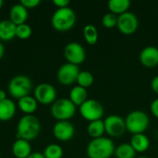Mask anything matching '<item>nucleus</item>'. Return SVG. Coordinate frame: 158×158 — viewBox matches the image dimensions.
I'll use <instances>...</instances> for the list:
<instances>
[{
	"instance_id": "nucleus-1",
	"label": "nucleus",
	"mask_w": 158,
	"mask_h": 158,
	"mask_svg": "<svg viewBox=\"0 0 158 158\" xmlns=\"http://www.w3.org/2000/svg\"><path fill=\"white\" fill-rule=\"evenodd\" d=\"M40 131L39 119L33 115H25L19 120L16 137L30 142L39 135Z\"/></svg>"
},
{
	"instance_id": "nucleus-2",
	"label": "nucleus",
	"mask_w": 158,
	"mask_h": 158,
	"mask_svg": "<svg viewBox=\"0 0 158 158\" xmlns=\"http://www.w3.org/2000/svg\"><path fill=\"white\" fill-rule=\"evenodd\" d=\"M115 145L111 139L100 137L93 139L87 146L88 158H110L115 154Z\"/></svg>"
},
{
	"instance_id": "nucleus-3",
	"label": "nucleus",
	"mask_w": 158,
	"mask_h": 158,
	"mask_svg": "<svg viewBox=\"0 0 158 158\" xmlns=\"http://www.w3.org/2000/svg\"><path fill=\"white\" fill-rule=\"evenodd\" d=\"M76 14L70 7L57 8L52 16L51 23L55 30L58 31H68L76 23Z\"/></svg>"
},
{
	"instance_id": "nucleus-4",
	"label": "nucleus",
	"mask_w": 158,
	"mask_h": 158,
	"mask_svg": "<svg viewBox=\"0 0 158 158\" xmlns=\"http://www.w3.org/2000/svg\"><path fill=\"white\" fill-rule=\"evenodd\" d=\"M125 123L127 131L134 135L143 133L148 129L150 118L145 112L142 110H133L127 115Z\"/></svg>"
},
{
	"instance_id": "nucleus-5",
	"label": "nucleus",
	"mask_w": 158,
	"mask_h": 158,
	"mask_svg": "<svg viewBox=\"0 0 158 158\" xmlns=\"http://www.w3.org/2000/svg\"><path fill=\"white\" fill-rule=\"evenodd\" d=\"M76 106L67 98L56 100L51 106L52 116L57 121H65L70 119L76 113Z\"/></svg>"
},
{
	"instance_id": "nucleus-6",
	"label": "nucleus",
	"mask_w": 158,
	"mask_h": 158,
	"mask_svg": "<svg viewBox=\"0 0 158 158\" xmlns=\"http://www.w3.org/2000/svg\"><path fill=\"white\" fill-rule=\"evenodd\" d=\"M31 80L24 75H18L11 79L8 83V92L14 98L20 99L24 96L29 95L31 89Z\"/></svg>"
},
{
	"instance_id": "nucleus-7",
	"label": "nucleus",
	"mask_w": 158,
	"mask_h": 158,
	"mask_svg": "<svg viewBox=\"0 0 158 158\" xmlns=\"http://www.w3.org/2000/svg\"><path fill=\"white\" fill-rule=\"evenodd\" d=\"M81 116L89 122L101 119L104 116V106L95 99H87L80 107Z\"/></svg>"
},
{
	"instance_id": "nucleus-8",
	"label": "nucleus",
	"mask_w": 158,
	"mask_h": 158,
	"mask_svg": "<svg viewBox=\"0 0 158 158\" xmlns=\"http://www.w3.org/2000/svg\"><path fill=\"white\" fill-rule=\"evenodd\" d=\"M64 56L68 63L78 66L85 61L86 52L81 44L77 42H71L65 46Z\"/></svg>"
},
{
	"instance_id": "nucleus-9",
	"label": "nucleus",
	"mask_w": 158,
	"mask_h": 158,
	"mask_svg": "<svg viewBox=\"0 0 158 158\" xmlns=\"http://www.w3.org/2000/svg\"><path fill=\"white\" fill-rule=\"evenodd\" d=\"M117 27L118 31L126 35L134 33L139 27V20L137 16L131 12L127 11L119 16H118V24Z\"/></svg>"
},
{
	"instance_id": "nucleus-10",
	"label": "nucleus",
	"mask_w": 158,
	"mask_h": 158,
	"mask_svg": "<svg viewBox=\"0 0 158 158\" xmlns=\"http://www.w3.org/2000/svg\"><path fill=\"white\" fill-rule=\"evenodd\" d=\"M104 123L106 132L111 137H120L127 131L125 118L118 115H110L106 117Z\"/></svg>"
},
{
	"instance_id": "nucleus-11",
	"label": "nucleus",
	"mask_w": 158,
	"mask_h": 158,
	"mask_svg": "<svg viewBox=\"0 0 158 158\" xmlns=\"http://www.w3.org/2000/svg\"><path fill=\"white\" fill-rule=\"evenodd\" d=\"M80 73L79 67L70 63L63 64L57 70V80L63 85H71L77 81Z\"/></svg>"
},
{
	"instance_id": "nucleus-12",
	"label": "nucleus",
	"mask_w": 158,
	"mask_h": 158,
	"mask_svg": "<svg viewBox=\"0 0 158 158\" xmlns=\"http://www.w3.org/2000/svg\"><path fill=\"white\" fill-rule=\"evenodd\" d=\"M34 98L43 105H50L56 101V88L49 83H41L34 90Z\"/></svg>"
},
{
	"instance_id": "nucleus-13",
	"label": "nucleus",
	"mask_w": 158,
	"mask_h": 158,
	"mask_svg": "<svg viewBox=\"0 0 158 158\" xmlns=\"http://www.w3.org/2000/svg\"><path fill=\"white\" fill-rule=\"evenodd\" d=\"M53 133L58 141L68 142L74 136L75 128L69 120L57 121L53 128Z\"/></svg>"
},
{
	"instance_id": "nucleus-14",
	"label": "nucleus",
	"mask_w": 158,
	"mask_h": 158,
	"mask_svg": "<svg viewBox=\"0 0 158 158\" xmlns=\"http://www.w3.org/2000/svg\"><path fill=\"white\" fill-rule=\"evenodd\" d=\"M140 62L145 68H155L158 65V48L156 46H146L140 53Z\"/></svg>"
},
{
	"instance_id": "nucleus-15",
	"label": "nucleus",
	"mask_w": 158,
	"mask_h": 158,
	"mask_svg": "<svg viewBox=\"0 0 158 158\" xmlns=\"http://www.w3.org/2000/svg\"><path fill=\"white\" fill-rule=\"evenodd\" d=\"M28 9L24 7L20 3L12 6L9 11L10 21H12L16 26L24 24L28 19Z\"/></svg>"
},
{
	"instance_id": "nucleus-16",
	"label": "nucleus",
	"mask_w": 158,
	"mask_h": 158,
	"mask_svg": "<svg viewBox=\"0 0 158 158\" xmlns=\"http://www.w3.org/2000/svg\"><path fill=\"white\" fill-rule=\"evenodd\" d=\"M12 153L17 158H27L31 154V147L28 141L18 139L12 146Z\"/></svg>"
},
{
	"instance_id": "nucleus-17",
	"label": "nucleus",
	"mask_w": 158,
	"mask_h": 158,
	"mask_svg": "<svg viewBox=\"0 0 158 158\" xmlns=\"http://www.w3.org/2000/svg\"><path fill=\"white\" fill-rule=\"evenodd\" d=\"M131 145L136 153L146 152L150 147V140L144 133L134 134L131 140Z\"/></svg>"
},
{
	"instance_id": "nucleus-18",
	"label": "nucleus",
	"mask_w": 158,
	"mask_h": 158,
	"mask_svg": "<svg viewBox=\"0 0 158 158\" xmlns=\"http://www.w3.org/2000/svg\"><path fill=\"white\" fill-rule=\"evenodd\" d=\"M16 114V105L11 99L6 98L0 102V120H10Z\"/></svg>"
},
{
	"instance_id": "nucleus-19",
	"label": "nucleus",
	"mask_w": 158,
	"mask_h": 158,
	"mask_svg": "<svg viewBox=\"0 0 158 158\" xmlns=\"http://www.w3.org/2000/svg\"><path fill=\"white\" fill-rule=\"evenodd\" d=\"M17 26L10 21V19H4L0 21V40L10 41L16 37Z\"/></svg>"
},
{
	"instance_id": "nucleus-20",
	"label": "nucleus",
	"mask_w": 158,
	"mask_h": 158,
	"mask_svg": "<svg viewBox=\"0 0 158 158\" xmlns=\"http://www.w3.org/2000/svg\"><path fill=\"white\" fill-rule=\"evenodd\" d=\"M18 105L19 109L23 113H25L26 115H32V113H34L37 109L38 102L34 97L27 95L19 99Z\"/></svg>"
},
{
	"instance_id": "nucleus-21",
	"label": "nucleus",
	"mask_w": 158,
	"mask_h": 158,
	"mask_svg": "<svg viewBox=\"0 0 158 158\" xmlns=\"http://www.w3.org/2000/svg\"><path fill=\"white\" fill-rule=\"evenodd\" d=\"M87 96L88 94L86 89L79 85L73 87L69 92V100L79 107L87 100Z\"/></svg>"
},
{
	"instance_id": "nucleus-22",
	"label": "nucleus",
	"mask_w": 158,
	"mask_h": 158,
	"mask_svg": "<svg viewBox=\"0 0 158 158\" xmlns=\"http://www.w3.org/2000/svg\"><path fill=\"white\" fill-rule=\"evenodd\" d=\"M87 132H88L89 136L92 137L93 139H97V138L103 137V135L106 133L104 120L98 119V120L89 122V125L87 127Z\"/></svg>"
},
{
	"instance_id": "nucleus-23",
	"label": "nucleus",
	"mask_w": 158,
	"mask_h": 158,
	"mask_svg": "<svg viewBox=\"0 0 158 158\" xmlns=\"http://www.w3.org/2000/svg\"><path fill=\"white\" fill-rule=\"evenodd\" d=\"M107 6L111 13L119 16L129 10L131 6V1L130 0H110Z\"/></svg>"
},
{
	"instance_id": "nucleus-24",
	"label": "nucleus",
	"mask_w": 158,
	"mask_h": 158,
	"mask_svg": "<svg viewBox=\"0 0 158 158\" xmlns=\"http://www.w3.org/2000/svg\"><path fill=\"white\" fill-rule=\"evenodd\" d=\"M115 156L117 158H134L136 152L131 143H121L116 147Z\"/></svg>"
},
{
	"instance_id": "nucleus-25",
	"label": "nucleus",
	"mask_w": 158,
	"mask_h": 158,
	"mask_svg": "<svg viewBox=\"0 0 158 158\" xmlns=\"http://www.w3.org/2000/svg\"><path fill=\"white\" fill-rule=\"evenodd\" d=\"M83 36L86 43L90 45H94L98 42V31L94 25L87 24L83 28Z\"/></svg>"
},
{
	"instance_id": "nucleus-26",
	"label": "nucleus",
	"mask_w": 158,
	"mask_h": 158,
	"mask_svg": "<svg viewBox=\"0 0 158 158\" xmlns=\"http://www.w3.org/2000/svg\"><path fill=\"white\" fill-rule=\"evenodd\" d=\"M94 81V78L93 73L88 70H82V71H80L76 82L78 83L79 86L86 89L92 86Z\"/></svg>"
},
{
	"instance_id": "nucleus-27",
	"label": "nucleus",
	"mask_w": 158,
	"mask_h": 158,
	"mask_svg": "<svg viewBox=\"0 0 158 158\" xmlns=\"http://www.w3.org/2000/svg\"><path fill=\"white\" fill-rule=\"evenodd\" d=\"M44 156L45 158H62L63 150L60 145L52 143L45 147Z\"/></svg>"
},
{
	"instance_id": "nucleus-28",
	"label": "nucleus",
	"mask_w": 158,
	"mask_h": 158,
	"mask_svg": "<svg viewBox=\"0 0 158 158\" xmlns=\"http://www.w3.org/2000/svg\"><path fill=\"white\" fill-rule=\"evenodd\" d=\"M31 33H32V31H31V26H29L26 23L18 25L16 28V37H18L21 40L29 39L31 37Z\"/></svg>"
},
{
	"instance_id": "nucleus-29",
	"label": "nucleus",
	"mask_w": 158,
	"mask_h": 158,
	"mask_svg": "<svg viewBox=\"0 0 158 158\" xmlns=\"http://www.w3.org/2000/svg\"><path fill=\"white\" fill-rule=\"evenodd\" d=\"M102 24L104 25V27L108 29L114 28L118 24V16L111 12L105 14L102 18Z\"/></svg>"
},
{
	"instance_id": "nucleus-30",
	"label": "nucleus",
	"mask_w": 158,
	"mask_h": 158,
	"mask_svg": "<svg viewBox=\"0 0 158 158\" xmlns=\"http://www.w3.org/2000/svg\"><path fill=\"white\" fill-rule=\"evenodd\" d=\"M41 3L40 0H21L20 1V4L26 7L27 9L28 8H34L36 7L39 4Z\"/></svg>"
},
{
	"instance_id": "nucleus-31",
	"label": "nucleus",
	"mask_w": 158,
	"mask_h": 158,
	"mask_svg": "<svg viewBox=\"0 0 158 158\" xmlns=\"http://www.w3.org/2000/svg\"><path fill=\"white\" fill-rule=\"evenodd\" d=\"M150 109H151V112L152 114L158 118V98L155 99L152 104H151V106H150Z\"/></svg>"
},
{
	"instance_id": "nucleus-32",
	"label": "nucleus",
	"mask_w": 158,
	"mask_h": 158,
	"mask_svg": "<svg viewBox=\"0 0 158 158\" xmlns=\"http://www.w3.org/2000/svg\"><path fill=\"white\" fill-rule=\"evenodd\" d=\"M53 3L58 8H63V7H68V6L69 5V0H54Z\"/></svg>"
},
{
	"instance_id": "nucleus-33",
	"label": "nucleus",
	"mask_w": 158,
	"mask_h": 158,
	"mask_svg": "<svg viewBox=\"0 0 158 158\" xmlns=\"http://www.w3.org/2000/svg\"><path fill=\"white\" fill-rule=\"evenodd\" d=\"M151 88H152V90L158 94V75L157 76H156L153 80H152V81H151Z\"/></svg>"
},
{
	"instance_id": "nucleus-34",
	"label": "nucleus",
	"mask_w": 158,
	"mask_h": 158,
	"mask_svg": "<svg viewBox=\"0 0 158 158\" xmlns=\"http://www.w3.org/2000/svg\"><path fill=\"white\" fill-rule=\"evenodd\" d=\"M27 158H45L44 154L41 153H31Z\"/></svg>"
},
{
	"instance_id": "nucleus-35",
	"label": "nucleus",
	"mask_w": 158,
	"mask_h": 158,
	"mask_svg": "<svg viewBox=\"0 0 158 158\" xmlns=\"http://www.w3.org/2000/svg\"><path fill=\"white\" fill-rule=\"evenodd\" d=\"M6 99V94L4 90H0V102Z\"/></svg>"
},
{
	"instance_id": "nucleus-36",
	"label": "nucleus",
	"mask_w": 158,
	"mask_h": 158,
	"mask_svg": "<svg viewBox=\"0 0 158 158\" xmlns=\"http://www.w3.org/2000/svg\"><path fill=\"white\" fill-rule=\"evenodd\" d=\"M4 54H5V47H4V45L2 44V43L0 42V59L3 57Z\"/></svg>"
},
{
	"instance_id": "nucleus-37",
	"label": "nucleus",
	"mask_w": 158,
	"mask_h": 158,
	"mask_svg": "<svg viewBox=\"0 0 158 158\" xmlns=\"http://www.w3.org/2000/svg\"><path fill=\"white\" fill-rule=\"evenodd\" d=\"M3 4H4L3 0H0V9H1V7H2V6H3Z\"/></svg>"
},
{
	"instance_id": "nucleus-38",
	"label": "nucleus",
	"mask_w": 158,
	"mask_h": 158,
	"mask_svg": "<svg viewBox=\"0 0 158 158\" xmlns=\"http://www.w3.org/2000/svg\"><path fill=\"white\" fill-rule=\"evenodd\" d=\"M137 158H148V157H146V156H139V157H137Z\"/></svg>"
}]
</instances>
